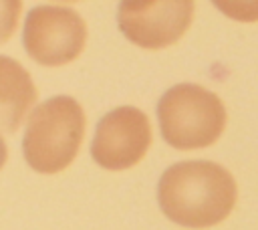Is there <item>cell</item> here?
<instances>
[{"label": "cell", "mask_w": 258, "mask_h": 230, "mask_svg": "<svg viewBox=\"0 0 258 230\" xmlns=\"http://www.w3.org/2000/svg\"><path fill=\"white\" fill-rule=\"evenodd\" d=\"M191 18L194 2L189 0H127L117 12L121 32L141 48H163L177 42Z\"/></svg>", "instance_id": "cell-5"}, {"label": "cell", "mask_w": 258, "mask_h": 230, "mask_svg": "<svg viewBox=\"0 0 258 230\" xmlns=\"http://www.w3.org/2000/svg\"><path fill=\"white\" fill-rule=\"evenodd\" d=\"M236 198L238 188L232 174L206 159L173 163L157 184L161 212L185 228H208L226 220Z\"/></svg>", "instance_id": "cell-1"}, {"label": "cell", "mask_w": 258, "mask_h": 230, "mask_svg": "<svg viewBox=\"0 0 258 230\" xmlns=\"http://www.w3.org/2000/svg\"><path fill=\"white\" fill-rule=\"evenodd\" d=\"M36 101V87L28 71L14 59L0 54V129L14 131Z\"/></svg>", "instance_id": "cell-7"}, {"label": "cell", "mask_w": 258, "mask_h": 230, "mask_svg": "<svg viewBox=\"0 0 258 230\" xmlns=\"http://www.w3.org/2000/svg\"><path fill=\"white\" fill-rule=\"evenodd\" d=\"M22 2L18 0H0V42H6L16 30Z\"/></svg>", "instance_id": "cell-8"}, {"label": "cell", "mask_w": 258, "mask_h": 230, "mask_svg": "<svg viewBox=\"0 0 258 230\" xmlns=\"http://www.w3.org/2000/svg\"><path fill=\"white\" fill-rule=\"evenodd\" d=\"M151 145V125L137 107H117L109 111L95 129L91 155L111 171L129 169L139 163Z\"/></svg>", "instance_id": "cell-6"}, {"label": "cell", "mask_w": 258, "mask_h": 230, "mask_svg": "<svg viewBox=\"0 0 258 230\" xmlns=\"http://www.w3.org/2000/svg\"><path fill=\"white\" fill-rule=\"evenodd\" d=\"M6 157H8V149H6V143H4V139H2V135H0V167L4 165Z\"/></svg>", "instance_id": "cell-9"}, {"label": "cell", "mask_w": 258, "mask_h": 230, "mask_svg": "<svg viewBox=\"0 0 258 230\" xmlns=\"http://www.w3.org/2000/svg\"><path fill=\"white\" fill-rule=\"evenodd\" d=\"M161 137L175 149L212 145L226 127L222 99L202 85L179 83L167 89L157 103Z\"/></svg>", "instance_id": "cell-3"}, {"label": "cell", "mask_w": 258, "mask_h": 230, "mask_svg": "<svg viewBox=\"0 0 258 230\" xmlns=\"http://www.w3.org/2000/svg\"><path fill=\"white\" fill-rule=\"evenodd\" d=\"M85 20L67 6H38L28 12L22 42L30 59L46 67L75 61L85 48Z\"/></svg>", "instance_id": "cell-4"}, {"label": "cell", "mask_w": 258, "mask_h": 230, "mask_svg": "<svg viewBox=\"0 0 258 230\" xmlns=\"http://www.w3.org/2000/svg\"><path fill=\"white\" fill-rule=\"evenodd\" d=\"M85 135V111L67 95L52 97L32 109L26 121L22 153L40 174L62 171L79 153Z\"/></svg>", "instance_id": "cell-2"}]
</instances>
